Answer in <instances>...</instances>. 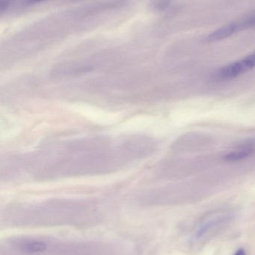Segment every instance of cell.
I'll return each instance as SVG.
<instances>
[{"label": "cell", "instance_id": "cell-6", "mask_svg": "<svg viewBox=\"0 0 255 255\" xmlns=\"http://www.w3.org/2000/svg\"><path fill=\"white\" fill-rule=\"evenodd\" d=\"M235 22L238 27V32L253 28V27H255V13H251Z\"/></svg>", "mask_w": 255, "mask_h": 255}, {"label": "cell", "instance_id": "cell-3", "mask_svg": "<svg viewBox=\"0 0 255 255\" xmlns=\"http://www.w3.org/2000/svg\"><path fill=\"white\" fill-rule=\"evenodd\" d=\"M255 68V52L243 59L235 61L219 69L214 73V78L218 81H229L248 73Z\"/></svg>", "mask_w": 255, "mask_h": 255}, {"label": "cell", "instance_id": "cell-7", "mask_svg": "<svg viewBox=\"0 0 255 255\" xmlns=\"http://www.w3.org/2000/svg\"><path fill=\"white\" fill-rule=\"evenodd\" d=\"M173 0H157L155 7L159 10H166L172 4Z\"/></svg>", "mask_w": 255, "mask_h": 255}, {"label": "cell", "instance_id": "cell-1", "mask_svg": "<svg viewBox=\"0 0 255 255\" xmlns=\"http://www.w3.org/2000/svg\"><path fill=\"white\" fill-rule=\"evenodd\" d=\"M135 159L125 139L117 142L104 138L81 139L43 151L34 160L36 175L55 178L67 175L102 173L118 169Z\"/></svg>", "mask_w": 255, "mask_h": 255}, {"label": "cell", "instance_id": "cell-4", "mask_svg": "<svg viewBox=\"0 0 255 255\" xmlns=\"http://www.w3.org/2000/svg\"><path fill=\"white\" fill-rule=\"evenodd\" d=\"M255 152V144L253 142H247L238 145L225 155V160L227 162H239L244 159L251 157Z\"/></svg>", "mask_w": 255, "mask_h": 255}, {"label": "cell", "instance_id": "cell-9", "mask_svg": "<svg viewBox=\"0 0 255 255\" xmlns=\"http://www.w3.org/2000/svg\"><path fill=\"white\" fill-rule=\"evenodd\" d=\"M234 255H247L245 250L244 249H239Z\"/></svg>", "mask_w": 255, "mask_h": 255}, {"label": "cell", "instance_id": "cell-2", "mask_svg": "<svg viewBox=\"0 0 255 255\" xmlns=\"http://www.w3.org/2000/svg\"><path fill=\"white\" fill-rule=\"evenodd\" d=\"M235 218V213L231 210H219L207 214L194 228L190 244L197 247L203 245L226 227Z\"/></svg>", "mask_w": 255, "mask_h": 255}, {"label": "cell", "instance_id": "cell-10", "mask_svg": "<svg viewBox=\"0 0 255 255\" xmlns=\"http://www.w3.org/2000/svg\"><path fill=\"white\" fill-rule=\"evenodd\" d=\"M30 1L32 2H41V1H46V0H29Z\"/></svg>", "mask_w": 255, "mask_h": 255}, {"label": "cell", "instance_id": "cell-8", "mask_svg": "<svg viewBox=\"0 0 255 255\" xmlns=\"http://www.w3.org/2000/svg\"><path fill=\"white\" fill-rule=\"evenodd\" d=\"M10 4V0H1L0 1V10L1 13L7 10Z\"/></svg>", "mask_w": 255, "mask_h": 255}, {"label": "cell", "instance_id": "cell-5", "mask_svg": "<svg viewBox=\"0 0 255 255\" xmlns=\"http://www.w3.org/2000/svg\"><path fill=\"white\" fill-rule=\"evenodd\" d=\"M238 32V28H237L236 23H235V22H234L216 30L214 32L211 33V34L208 35L206 40L208 42L220 41V40L228 38V37H231V36L235 34V33Z\"/></svg>", "mask_w": 255, "mask_h": 255}]
</instances>
